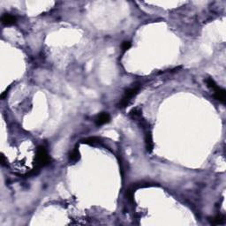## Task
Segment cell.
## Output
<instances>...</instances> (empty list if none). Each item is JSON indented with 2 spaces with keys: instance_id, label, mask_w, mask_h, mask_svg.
<instances>
[{
  "instance_id": "8",
  "label": "cell",
  "mask_w": 226,
  "mask_h": 226,
  "mask_svg": "<svg viewBox=\"0 0 226 226\" xmlns=\"http://www.w3.org/2000/svg\"><path fill=\"white\" fill-rule=\"evenodd\" d=\"M99 142H100V139L97 137H88V138H85L83 140H81V143L88 144V145H95Z\"/></svg>"
},
{
  "instance_id": "12",
  "label": "cell",
  "mask_w": 226,
  "mask_h": 226,
  "mask_svg": "<svg viewBox=\"0 0 226 226\" xmlns=\"http://www.w3.org/2000/svg\"><path fill=\"white\" fill-rule=\"evenodd\" d=\"M126 196L128 197V199L131 201H134V190L132 189H129L127 192H126Z\"/></svg>"
},
{
  "instance_id": "13",
  "label": "cell",
  "mask_w": 226,
  "mask_h": 226,
  "mask_svg": "<svg viewBox=\"0 0 226 226\" xmlns=\"http://www.w3.org/2000/svg\"><path fill=\"white\" fill-rule=\"evenodd\" d=\"M1 163H2V165L5 164V156H4V155L1 156Z\"/></svg>"
},
{
  "instance_id": "10",
  "label": "cell",
  "mask_w": 226,
  "mask_h": 226,
  "mask_svg": "<svg viewBox=\"0 0 226 226\" xmlns=\"http://www.w3.org/2000/svg\"><path fill=\"white\" fill-rule=\"evenodd\" d=\"M206 83L208 85V87H210L211 89H213V90H215L216 88H218V85L216 83V81L212 79V78H208L207 80H206Z\"/></svg>"
},
{
  "instance_id": "3",
  "label": "cell",
  "mask_w": 226,
  "mask_h": 226,
  "mask_svg": "<svg viewBox=\"0 0 226 226\" xmlns=\"http://www.w3.org/2000/svg\"><path fill=\"white\" fill-rule=\"evenodd\" d=\"M109 120H110V116L109 115V113H107V112H101L95 118V125L97 126L107 124V123H109Z\"/></svg>"
},
{
  "instance_id": "9",
  "label": "cell",
  "mask_w": 226,
  "mask_h": 226,
  "mask_svg": "<svg viewBox=\"0 0 226 226\" xmlns=\"http://www.w3.org/2000/svg\"><path fill=\"white\" fill-rule=\"evenodd\" d=\"M224 222V216L223 215H218L216 217L212 218L211 224H221Z\"/></svg>"
},
{
  "instance_id": "2",
  "label": "cell",
  "mask_w": 226,
  "mask_h": 226,
  "mask_svg": "<svg viewBox=\"0 0 226 226\" xmlns=\"http://www.w3.org/2000/svg\"><path fill=\"white\" fill-rule=\"evenodd\" d=\"M140 90V86H134L132 88H130L129 89H127L123 96V98L121 99L120 102H119V107L120 108H125L128 105V103L130 102V101L132 100V98L137 95V93Z\"/></svg>"
},
{
  "instance_id": "11",
  "label": "cell",
  "mask_w": 226,
  "mask_h": 226,
  "mask_svg": "<svg viewBox=\"0 0 226 226\" xmlns=\"http://www.w3.org/2000/svg\"><path fill=\"white\" fill-rule=\"evenodd\" d=\"M131 45H132V44H131V42H127V41H125V42H122L121 48H122V50H124V51H126V50H129V49H130Z\"/></svg>"
},
{
  "instance_id": "1",
  "label": "cell",
  "mask_w": 226,
  "mask_h": 226,
  "mask_svg": "<svg viewBox=\"0 0 226 226\" xmlns=\"http://www.w3.org/2000/svg\"><path fill=\"white\" fill-rule=\"evenodd\" d=\"M50 163V157L48 154V151L45 147L39 146L36 150V156H35V164L36 167L41 168L49 164Z\"/></svg>"
},
{
  "instance_id": "6",
  "label": "cell",
  "mask_w": 226,
  "mask_h": 226,
  "mask_svg": "<svg viewBox=\"0 0 226 226\" xmlns=\"http://www.w3.org/2000/svg\"><path fill=\"white\" fill-rule=\"evenodd\" d=\"M145 144H146V149L148 152H151L154 148V143L152 139V134L151 133H147L145 135Z\"/></svg>"
},
{
  "instance_id": "5",
  "label": "cell",
  "mask_w": 226,
  "mask_h": 226,
  "mask_svg": "<svg viewBox=\"0 0 226 226\" xmlns=\"http://www.w3.org/2000/svg\"><path fill=\"white\" fill-rule=\"evenodd\" d=\"M16 17L9 14V13H5L4 14L2 18H1V21L5 26H12L16 23Z\"/></svg>"
},
{
  "instance_id": "7",
  "label": "cell",
  "mask_w": 226,
  "mask_h": 226,
  "mask_svg": "<svg viewBox=\"0 0 226 226\" xmlns=\"http://www.w3.org/2000/svg\"><path fill=\"white\" fill-rule=\"evenodd\" d=\"M81 157V155H80V151H79V149L78 147L76 146L75 149L74 150L72 151V153L70 154V156H69V159L72 162H77L78 160L80 159Z\"/></svg>"
},
{
  "instance_id": "4",
  "label": "cell",
  "mask_w": 226,
  "mask_h": 226,
  "mask_svg": "<svg viewBox=\"0 0 226 226\" xmlns=\"http://www.w3.org/2000/svg\"><path fill=\"white\" fill-rule=\"evenodd\" d=\"M214 95H215V98H216L217 100L219 101V102H221L222 103H225L226 91L224 89V88L218 87L217 88H216V89L214 90Z\"/></svg>"
}]
</instances>
